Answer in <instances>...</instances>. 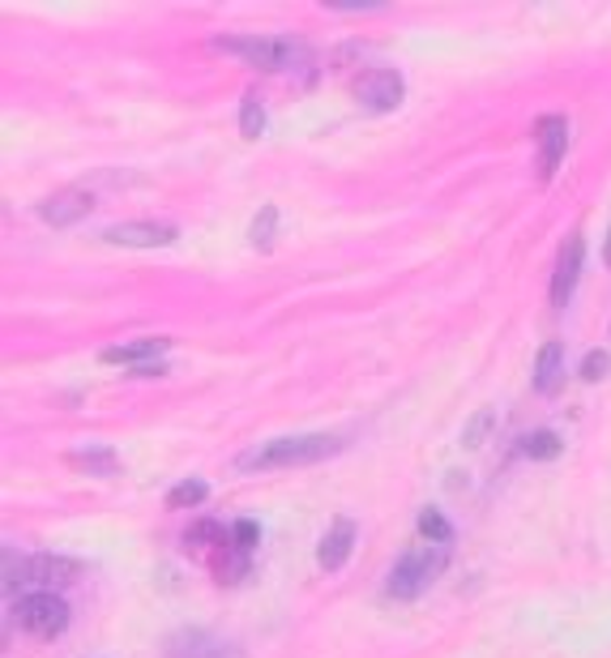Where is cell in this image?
<instances>
[{
	"instance_id": "obj_1",
	"label": "cell",
	"mask_w": 611,
	"mask_h": 658,
	"mask_svg": "<svg viewBox=\"0 0 611 658\" xmlns=\"http://www.w3.org/2000/svg\"><path fill=\"white\" fill-rule=\"evenodd\" d=\"M346 449L342 437H326V433H308V437H273L262 440L253 449H244L236 457V470L240 475H262V470H287V466H313V462H326Z\"/></svg>"
},
{
	"instance_id": "obj_2",
	"label": "cell",
	"mask_w": 611,
	"mask_h": 658,
	"mask_svg": "<svg viewBox=\"0 0 611 658\" xmlns=\"http://www.w3.org/2000/svg\"><path fill=\"white\" fill-rule=\"evenodd\" d=\"M214 48L236 56V61H244V65H253V69H266V74L300 69L313 56L304 39H287V35H231V39H218Z\"/></svg>"
},
{
	"instance_id": "obj_3",
	"label": "cell",
	"mask_w": 611,
	"mask_h": 658,
	"mask_svg": "<svg viewBox=\"0 0 611 658\" xmlns=\"http://www.w3.org/2000/svg\"><path fill=\"white\" fill-rule=\"evenodd\" d=\"M81 578V565L77 560H68V556H52V552H43V556H13V547H4V585L13 590V585H43V590H52V585H73Z\"/></svg>"
},
{
	"instance_id": "obj_4",
	"label": "cell",
	"mask_w": 611,
	"mask_h": 658,
	"mask_svg": "<svg viewBox=\"0 0 611 658\" xmlns=\"http://www.w3.org/2000/svg\"><path fill=\"white\" fill-rule=\"evenodd\" d=\"M445 569V547H410L407 556L390 569V582H385V590H390V598H398V603H410V598H419L428 585H432V578Z\"/></svg>"
},
{
	"instance_id": "obj_5",
	"label": "cell",
	"mask_w": 611,
	"mask_h": 658,
	"mask_svg": "<svg viewBox=\"0 0 611 658\" xmlns=\"http://www.w3.org/2000/svg\"><path fill=\"white\" fill-rule=\"evenodd\" d=\"M13 616H17V624H22L26 633H35V637H61L68 629V603L61 594H52V590H35V594L17 598Z\"/></svg>"
},
{
	"instance_id": "obj_6",
	"label": "cell",
	"mask_w": 611,
	"mask_h": 658,
	"mask_svg": "<svg viewBox=\"0 0 611 658\" xmlns=\"http://www.w3.org/2000/svg\"><path fill=\"white\" fill-rule=\"evenodd\" d=\"M403 99H407V81L398 69H385V65H377V69H364L359 81H355V103L364 107V112H394V107H403Z\"/></svg>"
},
{
	"instance_id": "obj_7",
	"label": "cell",
	"mask_w": 611,
	"mask_h": 658,
	"mask_svg": "<svg viewBox=\"0 0 611 658\" xmlns=\"http://www.w3.org/2000/svg\"><path fill=\"white\" fill-rule=\"evenodd\" d=\"M180 240V227L171 222H112L103 231V244H116V248H167Z\"/></svg>"
},
{
	"instance_id": "obj_8",
	"label": "cell",
	"mask_w": 611,
	"mask_h": 658,
	"mask_svg": "<svg viewBox=\"0 0 611 658\" xmlns=\"http://www.w3.org/2000/svg\"><path fill=\"white\" fill-rule=\"evenodd\" d=\"M582 266H586V240L582 235H569V244L560 248L556 257V274H551V304L564 308L573 292H577V279H582Z\"/></svg>"
},
{
	"instance_id": "obj_9",
	"label": "cell",
	"mask_w": 611,
	"mask_h": 658,
	"mask_svg": "<svg viewBox=\"0 0 611 658\" xmlns=\"http://www.w3.org/2000/svg\"><path fill=\"white\" fill-rule=\"evenodd\" d=\"M535 146H539V180H551L564 163V150H569V120L564 116L535 120Z\"/></svg>"
},
{
	"instance_id": "obj_10",
	"label": "cell",
	"mask_w": 611,
	"mask_h": 658,
	"mask_svg": "<svg viewBox=\"0 0 611 658\" xmlns=\"http://www.w3.org/2000/svg\"><path fill=\"white\" fill-rule=\"evenodd\" d=\"M90 210H94V197H90L86 189H65V193H56V197L39 202V210H35V215L48 222V227L65 231V227H77Z\"/></svg>"
},
{
	"instance_id": "obj_11",
	"label": "cell",
	"mask_w": 611,
	"mask_h": 658,
	"mask_svg": "<svg viewBox=\"0 0 611 658\" xmlns=\"http://www.w3.org/2000/svg\"><path fill=\"white\" fill-rule=\"evenodd\" d=\"M167 658H244L231 642H218L202 629H184V633H171L167 646H163Z\"/></svg>"
},
{
	"instance_id": "obj_12",
	"label": "cell",
	"mask_w": 611,
	"mask_h": 658,
	"mask_svg": "<svg viewBox=\"0 0 611 658\" xmlns=\"http://www.w3.org/2000/svg\"><path fill=\"white\" fill-rule=\"evenodd\" d=\"M355 539H359L355 521H351V517H334V526L326 530V539H321V547H317V565H321L326 573H339L342 565L351 560V552H355Z\"/></svg>"
},
{
	"instance_id": "obj_13",
	"label": "cell",
	"mask_w": 611,
	"mask_h": 658,
	"mask_svg": "<svg viewBox=\"0 0 611 658\" xmlns=\"http://www.w3.org/2000/svg\"><path fill=\"white\" fill-rule=\"evenodd\" d=\"M171 347V338H133V343H120V347H103L99 351V360L103 364H154L163 351Z\"/></svg>"
},
{
	"instance_id": "obj_14",
	"label": "cell",
	"mask_w": 611,
	"mask_h": 658,
	"mask_svg": "<svg viewBox=\"0 0 611 658\" xmlns=\"http://www.w3.org/2000/svg\"><path fill=\"white\" fill-rule=\"evenodd\" d=\"M564 385V343H544V351H539V360H535V389L551 398L556 389Z\"/></svg>"
},
{
	"instance_id": "obj_15",
	"label": "cell",
	"mask_w": 611,
	"mask_h": 658,
	"mask_svg": "<svg viewBox=\"0 0 611 658\" xmlns=\"http://www.w3.org/2000/svg\"><path fill=\"white\" fill-rule=\"evenodd\" d=\"M68 462H73V466H81L86 475H99V479L120 475V457H116V449H107V444H86V449L68 453Z\"/></svg>"
},
{
	"instance_id": "obj_16",
	"label": "cell",
	"mask_w": 611,
	"mask_h": 658,
	"mask_svg": "<svg viewBox=\"0 0 611 658\" xmlns=\"http://www.w3.org/2000/svg\"><path fill=\"white\" fill-rule=\"evenodd\" d=\"M522 453H526L531 462H551V457H560V453H564V440L556 437L551 428H539V433L522 437Z\"/></svg>"
},
{
	"instance_id": "obj_17",
	"label": "cell",
	"mask_w": 611,
	"mask_h": 658,
	"mask_svg": "<svg viewBox=\"0 0 611 658\" xmlns=\"http://www.w3.org/2000/svg\"><path fill=\"white\" fill-rule=\"evenodd\" d=\"M419 534H423L432 547H449L454 526L445 521V513H441V509H423V513H419Z\"/></svg>"
},
{
	"instance_id": "obj_18",
	"label": "cell",
	"mask_w": 611,
	"mask_h": 658,
	"mask_svg": "<svg viewBox=\"0 0 611 658\" xmlns=\"http://www.w3.org/2000/svg\"><path fill=\"white\" fill-rule=\"evenodd\" d=\"M205 496H209L205 479H184V483H176L167 492V509H193V505H202Z\"/></svg>"
},
{
	"instance_id": "obj_19",
	"label": "cell",
	"mask_w": 611,
	"mask_h": 658,
	"mask_svg": "<svg viewBox=\"0 0 611 658\" xmlns=\"http://www.w3.org/2000/svg\"><path fill=\"white\" fill-rule=\"evenodd\" d=\"M273 231H278V206H262L257 210V219L249 227V240H253V248H273Z\"/></svg>"
},
{
	"instance_id": "obj_20",
	"label": "cell",
	"mask_w": 611,
	"mask_h": 658,
	"mask_svg": "<svg viewBox=\"0 0 611 658\" xmlns=\"http://www.w3.org/2000/svg\"><path fill=\"white\" fill-rule=\"evenodd\" d=\"M262 129H266V107H262V99H257V94H244V107H240V133H244L249 142H257V138H262Z\"/></svg>"
},
{
	"instance_id": "obj_21",
	"label": "cell",
	"mask_w": 611,
	"mask_h": 658,
	"mask_svg": "<svg viewBox=\"0 0 611 658\" xmlns=\"http://www.w3.org/2000/svg\"><path fill=\"white\" fill-rule=\"evenodd\" d=\"M227 539H231V530H222V521H214V517H202V521H193V526H189V534H184V543H193V547L227 543Z\"/></svg>"
},
{
	"instance_id": "obj_22",
	"label": "cell",
	"mask_w": 611,
	"mask_h": 658,
	"mask_svg": "<svg viewBox=\"0 0 611 658\" xmlns=\"http://www.w3.org/2000/svg\"><path fill=\"white\" fill-rule=\"evenodd\" d=\"M257 543H262V526L249 521V517H240V521L231 526V547H236V552H253Z\"/></svg>"
},
{
	"instance_id": "obj_23",
	"label": "cell",
	"mask_w": 611,
	"mask_h": 658,
	"mask_svg": "<svg viewBox=\"0 0 611 658\" xmlns=\"http://www.w3.org/2000/svg\"><path fill=\"white\" fill-rule=\"evenodd\" d=\"M611 372V356L608 351H590L586 360H582V380H603Z\"/></svg>"
},
{
	"instance_id": "obj_24",
	"label": "cell",
	"mask_w": 611,
	"mask_h": 658,
	"mask_svg": "<svg viewBox=\"0 0 611 658\" xmlns=\"http://www.w3.org/2000/svg\"><path fill=\"white\" fill-rule=\"evenodd\" d=\"M492 424H496V411H479L475 420H471V428L462 433V440H467V444H483V433H487Z\"/></svg>"
},
{
	"instance_id": "obj_25",
	"label": "cell",
	"mask_w": 611,
	"mask_h": 658,
	"mask_svg": "<svg viewBox=\"0 0 611 658\" xmlns=\"http://www.w3.org/2000/svg\"><path fill=\"white\" fill-rule=\"evenodd\" d=\"M603 261L611 266V235H608V248H603Z\"/></svg>"
}]
</instances>
